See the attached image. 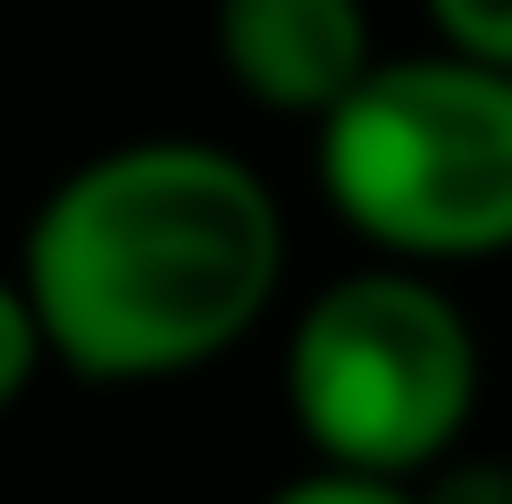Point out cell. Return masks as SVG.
Returning <instances> with one entry per match:
<instances>
[{
  "label": "cell",
  "instance_id": "5",
  "mask_svg": "<svg viewBox=\"0 0 512 504\" xmlns=\"http://www.w3.org/2000/svg\"><path fill=\"white\" fill-rule=\"evenodd\" d=\"M42 370H59V362H51V336H42L34 294H26V278H17V261H9L0 269V420L34 395Z\"/></svg>",
  "mask_w": 512,
  "mask_h": 504
},
{
  "label": "cell",
  "instance_id": "1",
  "mask_svg": "<svg viewBox=\"0 0 512 504\" xmlns=\"http://www.w3.org/2000/svg\"><path fill=\"white\" fill-rule=\"evenodd\" d=\"M17 278L68 378L168 387L277 311L286 202L210 135H135L51 177L17 236Z\"/></svg>",
  "mask_w": 512,
  "mask_h": 504
},
{
  "label": "cell",
  "instance_id": "6",
  "mask_svg": "<svg viewBox=\"0 0 512 504\" xmlns=\"http://www.w3.org/2000/svg\"><path fill=\"white\" fill-rule=\"evenodd\" d=\"M261 504H420V479H370V471H336V462H311V471L277 479Z\"/></svg>",
  "mask_w": 512,
  "mask_h": 504
},
{
  "label": "cell",
  "instance_id": "4",
  "mask_svg": "<svg viewBox=\"0 0 512 504\" xmlns=\"http://www.w3.org/2000/svg\"><path fill=\"white\" fill-rule=\"evenodd\" d=\"M210 51L252 110L294 126H319L387 59L370 0H210Z\"/></svg>",
  "mask_w": 512,
  "mask_h": 504
},
{
  "label": "cell",
  "instance_id": "8",
  "mask_svg": "<svg viewBox=\"0 0 512 504\" xmlns=\"http://www.w3.org/2000/svg\"><path fill=\"white\" fill-rule=\"evenodd\" d=\"M420 504H512V462L462 446L454 462H437V471L420 479Z\"/></svg>",
  "mask_w": 512,
  "mask_h": 504
},
{
  "label": "cell",
  "instance_id": "3",
  "mask_svg": "<svg viewBox=\"0 0 512 504\" xmlns=\"http://www.w3.org/2000/svg\"><path fill=\"white\" fill-rule=\"evenodd\" d=\"M277 387L311 462L370 479H429L437 462L471 446L487 353L437 269L370 252L286 320Z\"/></svg>",
  "mask_w": 512,
  "mask_h": 504
},
{
  "label": "cell",
  "instance_id": "2",
  "mask_svg": "<svg viewBox=\"0 0 512 504\" xmlns=\"http://www.w3.org/2000/svg\"><path fill=\"white\" fill-rule=\"evenodd\" d=\"M319 202L378 261L487 269L512 261V68L454 42L378 59L311 126Z\"/></svg>",
  "mask_w": 512,
  "mask_h": 504
},
{
  "label": "cell",
  "instance_id": "7",
  "mask_svg": "<svg viewBox=\"0 0 512 504\" xmlns=\"http://www.w3.org/2000/svg\"><path fill=\"white\" fill-rule=\"evenodd\" d=\"M420 9H429V34L437 42L512 68V0H420Z\"/></svg>",
  "mask_w": 512,
  "mask_h": 504
}]
</instances>
